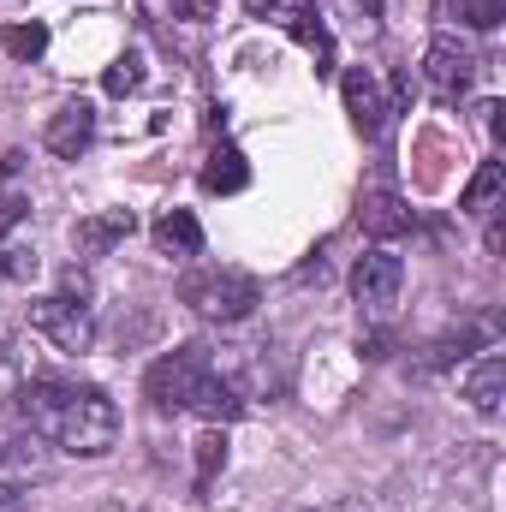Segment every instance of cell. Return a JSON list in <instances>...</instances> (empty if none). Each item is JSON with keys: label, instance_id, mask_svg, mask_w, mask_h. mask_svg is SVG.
<instances>
[{"label": "cell", "instance_id": "1", "mask_svg": "<svg viewBox=\"0 0 506 512\" xmlns=\"http://www.w3.org/2000/svg\"><path fill=\"white\" fill-rule=\"evenodd\" d=\"M18 417L54 441L60 453H78V459H102L114 441H120V411L102 387L84 382H60V376H36V382L18 387Z\"/></svg>", "mask_w": 506, "mask_h": 512}, {"label": "cell", "instance_id": "2", "mask_svg": "<svg viewBox=\"0 0 506 512\" xmlns=\"http://www.w3.org/2000/svg\"><path fill=\"white\" fill-rule=\"evenodd\" d=\"M143 393L155 399V411H191V417H203V423H215V429L245 411L239 387L209 364V346H179V352H167V358L143 376Z\"/></svg>", "mask_w": 506, "mask_h": 512}, {"label": "cell", "instance_id": "3", "mask_svg": "<svg viewBox=\"0 0 506 512\" xmlns=\"http://www.w3.org/2000/svg\"><path fill=\"white\" fill-rule=\"evenodd\" d=\"M179 298L203 322H245L256 304H262V292H256V280L245 268H197V274H185Z\"/></svg>", "mask_w": 506, "mask_h": 512}, {"label": "cell", "instance_id": "4", "mask_svg": "<svg viewBox=\"0 0 506 512\" xmlns=\"http://www.w3.org/2000/svg\"><path fill=\"white\" fill-rule=\"evenodd\" d=\"M30 328L42 340H54L60 352H90L96 340V316L84 298H66V292H48V298H30Z\"/></svg>", "mask_w": 506, "mask_h": 512}, {"label": "cell", "instance_id": "5", "mask_svg": "<svg viewBox=\"0 0 506 512\" xmlns=\"http://www.w3.org/2000/svg\"><path fill=\"white\" fill-rule=\"evenodd\" d=\"M423 78H429V90H435L441 102H459V96L471 90V78H477V48H471L465 36L441 30V36L429 42V54H423Z\"/></svg>", "mask_w": 506, "mask_h": 512}, {"label": "cell", "instance_id": "6", "mask_svg": "<svg viewBox=\"0 0 506 512\" xmlns=\"http://www.w3.org/2000/svg\"><path fill=\"white\" fill-rule=\"evenodd\" d=\"M245 12L262 18V24H280L286 36H298L304 48H316V72H328V54H334V42H328V24L316 18V0H245Z\"/></svg>", "mask_w": 506, "mask_h": 512}, {"label": "cell", "instance_id": "7", "mask_svg": "<svg viewBox=\"0 0 506 512\" xmlns=\"http://www.w3.org/2000/svg\"><path fill=\"white\" fill-rule=\"evenodd\" d=\"M399 286H405V262L387 251V245L358 256V268H352V298H358L364 310H387V304L399 298Z\"/></svg>", "mask_w": 506, "mask_h": 512}, {"label": "cell", "instance_id": "8", "mask_svg": "<svg viewBox=\"0 0 506 512\" xmlns=\"http://www.w3.org/2000/svg\"><path fill=\"white\" fill-rule=\"evenodd\" d=\"M358 221H364V233H370V239L387 245V239H399V233L411 227V209H405V197H399L387 179H370V185H364V197H358Z\"/></svg>", "mask_w": 506, "mask_h": 512}, {"label": "cell", "instance_id": "9", "mask_svg": "<svg viewBox=\"0 0 506 512\" xmlns=\"http://www.w3.org/2000/svg\"><path fill=\"white\" fill-rule=\"evenodd\" d=\"M340 96H346V114H352V126H358V137H381L387 131V96H381V84L364 72V66H352L346 78H340Z\"/></svg>", "mask_w": 506, "mask_h": 512}, {"label": "cell", "instance_id": "10", "mask_svg": "<svg viewBox=\"0 0 506 512\" xmlns=\"http://www.w3.org/2000/svg\"><path fill=\"white\" fill-rule=\"evenodd\" d=\"M90 137H96V108L90 102H66L48 131H42V143H48V155H60V161H78L84 149H90Z\"/></svg>", "mask_w": 506, "mask_h": 512}, {"label": "cell", "instance_id": "11", "mask_svg": "<svg viewBox=\"0 0 506 512\" xmlns=\"http://www.w3.org/2000/svg\"><path fill=\"white\" fill-rule=\"evenodd\" d=\"M131 233H137L131 209H102V215H84L72 227V245H78V256H108L114 245H126Z\"/></svg>", "mask_w": 506, "mask_h": 512}, {"label": "cell", "instance_id": "12", "mask_svg": "<svg viewBox=\"0 0 506 512\" xmlns=\"http://www.w3.org/2000/svg\"><path fill=\"white\" fill-rule=\"evenodd\" d=\"M245 185H251L245 155H239L233 143L209 149V161H203V191H209V197H233V191H245Z\"/></svg>", "mask_w": 506, "mask_h": 512}, {"label": "cell", "instance_id": "13", "mask_svg": "<svg viewBox=\"0 0 506 512\" xmlns=\"http://www.w3.org/2000/svg\"><path fill=\"white\" fill-rule=\"evenodd\" d=\"M155 251L161 256H197L203 251V227H197V215H191V209H167V215L155 221Z\"/></svg>", "mask_w": 506, "mask_h": 512}, {"label": "cell", "instance_id": "14", "mask_svg": "<svg viewBox=\"0 0 506 512\" xmlns=\"http://www.w3.org/2000/svg\"><path fill=\"white\" fill-rule=\"evenodd\" d=\"M36 441L24 417H0V471H36Z\"/></svg>", "mask_w": 506, "mask_h": 512}, {"label": "cell", "instance_id": "15", "mask_svg": "<svg viewBox=\"0 0 506 512\" xmlns=\"http://www.w3.org/2000/svg\"><path fill=\"white\" fill-rule=\"evenodd\" d=\"M465 399L483 411V417H495L506 399V358H483L471 376H465Z\"/></svg>", "mask_w": 506, "mask_h": 512}, {"label": "cell", "instance_id": "16", "mask_svg": "<svg viewBox=\"0 0 506 512\" xmlns=\"http://www.w3.org/2000/svg\"><path fill=\"white\" fill-rule=\"evenodd\" d=\"M501 185H506V167H501V161H483V167H477V179H471V185H465V197H459V203H465V215H489V203L501 197Z\"/></svg>", "mask_w": 506, "mask_h": 512}, {"label": "cell", "instance_id": "17", "mask_svg": "<svg viewBox=\"0 0 506 512\" xmlns=\"http://www.w3.org/2000/svg\"><path fill=\"white\" fill-rule=\"evenodd\" d=\"M0 48L12 54V60H42L48 54V24H6V36H0Z\"/></svg>", "mask_w": 506, "mask_h": 512}, {"label": "cell", "instance_id": "18", "mask_svg": "<svg viewBox=\"0 0 506 512\" xmlns=\"http://www.w3.org/2000/svg\"><path fill=\"white\" fill-rule=\"evenodd\" d=\"M221 465H227V435H221V429L197 435V489H209Z\"/></svg>", "mask_w": 506, "mask_h": 512}, {"label": "cell", "instance_id": "19", "mask_svg": "<svg viewBox=\"0 0 506 512\" xmlns=\"http://www.w3.org/2000/svg\"><path fill=\"white\" fill-rule=\"evenodd\" d=\"M453 18L471 24V30H495L506 18V0H453Z\"/></svg>", "mask_w": 506, "mask_h": 512}, {"label": "cell", "instance_id": "20", "mask_svg": "<svg viewBox=\"0 0 506 512\" xmlns=\"http://www.w3.org/2000/svg\"><path fill=\"white\" fill-rule=\"evenodd\" d=\"M108 96H131V90H143V54H120L114 66H108Z\"/></svg>", "mask_w": 506, "mask_h": 512}, {"label": "cell", "instance_id": "21", "mask_svg": "<svg viewBox=\"0 0 506 512\" xmlns=\"http://www.w3.org/2000/svg\"><path fill=\"white\" fill-rule=\"evenodd\" d=\"M36 274V251L24 245H0V280H30Z\"/></svg>", "mask_w": 506, "mask_h": 512}, {"label": "cell", "instance_id": "22", "mask_svg": "<svg viewBox=\"0 0 506 512\" xmlns=\"http://www.w3.org/2000/svg\"><path fill=\"white\" fill-rule=\"evenodd\" d=\"M155 12H167V18H215V6L221 0H149Z\"/></svg>", "mask_w": 506, "mask_h": 512}, {"label": "cell", "instance_id": "23", "mask_svg": "<svg viewBox=\"0 0 506 512\" xmlns=\"http://www.w3.org/2000/svg\"><path fill=\"white\" fill-rule=\"evenodd\" d=\"M381 6H387V0H340V12H346V18H352V24H358L364 36H376V18H381Z\"/></svg>", "mask_w": 506, "mask_h": 512}, {"label": "cell", "instance_id": "24", "mask_svg": "<svg viewBox=\"0 0 506 512\" xmlns=\"http://www.w3.org/2000/svg\"><path fill=\"white\" fill-rule=\"evenodd\" d=\"M12 370H18V346H12V328L0 322V382H6Z\"/></svg>", "mask_w": 506, "mask_h": 512}, {"label": "cell", "instance_id": "25", "mask_svg": "<svg viewBox=\"0 0 506 512\" xmlns=\"http://www.w3.org/2000/svg\"><path fill=\"white\" fill-rule=\"evenodd\" d=\"M12 221H24V203H18V197H6V203H0V239H6V227H12Z\"/></svg>", "mask_w": 506, "mask_h": 512}]
</instances>
